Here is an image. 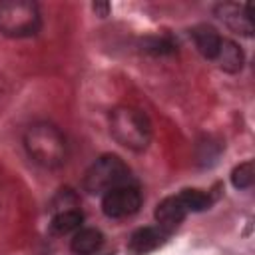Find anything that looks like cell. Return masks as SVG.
I'll return each instance as SVG.
<instances>
[{
  "label": "cell",
  "mask_w": 255,
  "mask_h": 255,
  "mask_svg": "<svg viewBox=\"0 0 255 255\" xmlns=\"http://www.w3.org/2000/svg\"><path fill=\"white\" fill-rule=\"evenodd\" d=\"M24 149L28 157L48 169L60 167L68 159V141L60 128L50 122H36L24 131Z\"/></svg>",
  "instance_id": "obj_1"
},
{
  "label": "cell",
  "mask_w": 255,
  "mask_h": 255,
  "mask_svg": "<svg viewBox=\"0 0 255 255\" xmlns=\"http://www.w3.org/2000/svg\"><path fill=\"white\" fill-rule=\"evenodd\" d=\"M110 133L120 145L143 151L151 141L153 129L145 112L135 106H118L110 112Z\"/></svg>",
  "instance_id": "obj_2"
},
{
  "label": "cell",
  "mask_w": 255,
  "mask_h": 255,
  "mask_svg": "<svg viewBox=\"0 0 255 255\" xmlns=\"http://www.w3.org/2000/svg\"><path fill=\"white\" fill-rule=\"evenodd\" d=\"M131 183V171L126 165V161L114 153L100 155L84 173L82 187L84 191L92 195H104L116 187L129 185Z\"/></svg>",
  "instance_id": "obj_3"
},
{
  "label": "cell",
  "mask_w": 255,
  "mask_h": 255,
  "mask_svg": "<svg viewBox=\"0 0 255 255\" xmlns=\"http://www.w3.org/2000/svg\"><path fill=\"white\" fill-rule=\"evenodd\" d=\"M42 28L40 6L32 0L0 2V34L8 38H32Z\"/></svg>",
  "instance_id": "obj_4"
},
{
  "label": "cell",
  "mask_w": 255,
  "mask_h": 255,
  "mask_svg": "<svg viewBox=\"0 0 255 255\" xmlns=\"http://www.w3.org/2000/svg\"><path fill=\"white\" fill-rule=\"evenodd\" d=\"M139 207H141V193L133 183L116 187L102 195V211L110 219L129 217L137 213Z\"/></svg>",
  "instance_id": "obj_5"
},
{
  "label": "cell",
  "mask_w": 255,
  "mask_h": 255,
  "mask_svg": "<svg viewBox=\"0 0 255 255\" xmlns=\"http://www.w3.org/2000/svg\"><path fill=\"white\" fill-rule=\"evenodd\" d=\"M253 6L247 4H237V2H219L215 4L213 12L215 16L235 34L241 36H253V18H251Z\"/></svg>",
  "instance_id": "obj_6"
},
{
  "label": "cell",
  "mask_w": 255,
  "mask_h": 255,
  "mask_svg": "<svg viewBox=\"0 0 255 255\" xmlns=\"http://www.w3.org/2000/svg\"><path fill=\"white\" fill-rule=\"evenodd\" d=\"M187 211L185 207L181 205V201L177 199V195H171V197H165L161 199L157 205H155V211H153V217H155V223L161 231H165L167 235L171 231H175L183 219H185Z\"/></svg>",
  "instance_id": "obj_7"
},
{
  "label": "cell",
  "mask_w": 255,
  "mask_h": 255,
  "mask_svg": "<svg viewBox=\"0 0 255 255\" xmlns=\"http://www.w3.org/2000/svg\"><path fill=\"white\" fill-rule=\"evenodd\" d=\"M167 233L159 227H139L128 239V249L133 255H147L163 245Z\"/></svg>",
  "instance_id": "obj_8"
},
{
  "label": "cell",
  "mask_w": 255,
  "mask_h": 255,
  "mask_svg": "<svg viewBox=\"0 0 255 255\" xmlns=\"http://www.w3.org/2000/svg\"><path fill=\"white\" fill-rule=\"evenodd\" d=\"M189 36L193 38L197 52L205 60H215L217 50H219L223 38L219 36V32L213 26H209V24H197V26H193L189 30Z\"/></svg>",
  "instance_id": "obj_9"
},
{
  "label": "cell",
  "mask_w": 255,
  "mask_h": 255,
  "mask_svg": "<svg viewBox=\"0 0 255 255\" xmlns=\"http://www.w3.org/2000/svg\"><path fill=\"white\" fill-rule=\"evenodd\" d=\"M104 245V233L96 227H80L70 241V249L76 255H94Z\"/></svg>",
  "instance_id": "obj_10"
},
{
  "label": "cell",
  "mask_w": 255,
  "mask_h": 255,
  "mask_svg": "<svg viewBox=\"0 0 255 255\" xmlns=\"http://www.w3.org/2000/svg\"><path fill=\"white\" fill-rule=\"evenodd\" d=\"M215 62H217V66H219L223 72H227V74H237V72H241V68H243V64H245V54H243V50H241V46H239L237 42L223 38V40H221V46H219V50H217Z\"/></svg>",
  "instance_id": "obj_11"
},
{
  "label": "cell",
  "mask_w": 255,
  "mask_h": 255,
  "mask_svg": "<svg viewBox=\"0 0 255 255\" xmlns=\"http://www.w3.org/2000/svg\"><path fill=\"white\" fill-rule=\"evenodd\" d=\"M84 223V213L80 209H64L54 213L52 221H50V231L54 235H68V233H76Z\"/></svg>",
  "instance_id": "obj_12"
},
{
  "label": "cell",
  "mask_w": 255,
  "mask_h": 255,
  "mask_svg": "<svg viewBox=\"0 0 255 255\" xmlns=\"http://www.w3.org/2000/svg\"><path fill=\"white\" fill-rule=\"evenodd\" d=\"M177 199L181 201V205L185 207L187 213H189V211H205V209H209L211 203H213L211 195L205 193V191H201V189H183V191L177 195Z\"/></svg>",
  "instance_id": "obj_13"
},
{
  "label": "cell",
  "mask_w": 255,
  "mask_h": 255,
  "mask_svg": "<svg viewBox=\"0 0 255 255\" xmlns=\"http://www.w3.org/2000/svg\"><path fill=\"white\" fill-rule=\"evenodd\" d=\"M141 50L151 54V56H171L175 54V44L167 38V36H149L141 42Z\"/></svg>",
  "instance_id": "obj_14"
},
{
  "label": "cell",
  "mask_w": 255,
  "mask_h": 255,
  "mask_svg": "<svg viewBox=\"0 0 255 255\" xmlns=\"http://www.w3.org/2000/svg\"><path fill=\"white\" fill-rule=\"evenodd\" d=\"M253 181H255V167H253L251 159L233 167V171H231V185L235 189H247V187L253 185Z\"/></svg>",
  "instance_id": "obj_15"
},
{
  "label": "cell",
  "mask_w": 255,
  "mask_h": 255,
  "mask_svg": "<svg viewBox=\"0 0 255 255\" xmlns=\"http://www.w3.org/2000/svg\"><path fill=\"white\" fill-rule=\"evenodd\" d=\"M52 207L56 209V213L64 211V209H74V207H78V197L72 189H60V193L52 201Z\"/></svg>",
  "instance_id": "obj_16"
},
{
  "label": "cell",
  "mask_w": 255,
  "mask_h": 255,
  "mask_svg": "<svg viewBox=\"0 0 255 255\" xmlns=\"http://www.w3.org/2000/svg\"><path fill=\"white\" fill-rule=\"evenodd\" d=\"M92 8H94V12H96L98 16H102V18L110 14V4H108V2H94Z\"/></svg>",
  "instance_id": "obj_17"
}]
</instances>
